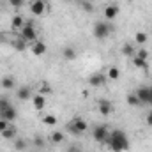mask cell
<instances>
[{
  "mask_svg": "<svg viewBox=\"0 0 152 152\" xmlns=\"http://www.w3.org/2000/svg\"><path fill=\"white\" fill-rule=\"evenodd\" d=\"M99 113L104 115V117L112 113V103H110L108 99H101V101H99Z\"/></svg>",
  "mask_w": 152,
  "mask_h": 152,
  "instance_id": "9a60e30c",
  "label": "cell"
},
{
  "mask_svg": "<svg viewBox=\"0 0 152 152\" xmlns=\"http://www.w3.org/2000/svg\"><path fill=\"white\" fill-rule=\"evenodd\" d=\"M136 96H138L142 104H151V87H145V85L138 87L136 88Z\"/></svg>",
  "mask_w": 152,
  "mask_h": 152,
  "instance_id": "52a82bcc",
  "label": "cell"
},
{
  "mask_svg": "<svg viewBox=\"0 0 152 152\" xmlns=\"http://www.w3.org/2000/svg\"><path fill=\"white\" fill-rule=\"evenodd\" d=\"M76 55H78V51H76V48H73V46H66V48L62 50V58L67 60V62L75 60Z\"/></svg>",
  "mask_w": 152,
  "mask_h": 152,
  "instance_id": "5bb4252c",
  "label": "cell"
},
{
  "mask_svg": "<svg viewBox=\"0 0 152 152\" xmlns=\"http://www.w3.org/2000/svg\"><path fill=\"white\" fill-rule=\"evenodd\" d=\"M67 129H69L73 134H85L87 129H88V126H87V122H85L81 117H75V118L67 124Z\"/></svg>",
  "mask_w": 152,
  "mask_h": 152,
  "instance_id": "277c9868",
  "label": "cell"
},
{
  "mask_svg": "<svg viewBox=\"0 0 152 152\" xmlns=\"http://www.w3.org/2000/svg\"><path fill=\"white\" fill-rule=\"evenodd\" d=\"M106 81H108V78L104 73H94L87 78V83L90 87H103V85H106Z\"/></svg>",
  "mask_w": 152,
  "mask_h": 152,
  "instance_id": "8992f818",
  "label": "cell"
},
{
  "mask_svg": "<svg viewBox=\"0 0 152 152\" xmlns=\"http://www.w3.org/2000/svg\"><path fill=\"white\" fill-rule=\"evenodd\" d=\"M37 94H42V96L51 94V87H50L48 83H41V85H39V92H37Z\"/></svg>",
  "mask_w": 152,
  "mask_h": 152,
  "instance_id": "4316f807",
  "label": "cell"
},
{
  "mask_svg": "<svg viewBox=\"0 0 152 152\" xmlns=\"http://www.w3.org/2000/svg\"><path fill=\"white\" fill-rule=\"evenodd\" d=\"M34 145L39 147V149H42V147H44V140H42L41 136H36V138H34Z\"/></svg>",
  "mask_w": 152,
  "mask_h": 152,
  "instance_id": "1f68e13d",
  "label": "cell"
},
{
  "mask_svg": "<svg viewBox=\"0 0 152 152\" xmlns=\"http://www.w3.org/2000/svg\"><path fill=\"white\" fill-rule=\"evenodd\" d=\"M110 34H112V25H110V21L103 20V21H96V23H94V27H92V36L96 39L103 41V39L108 37Z\"/></svg>",
  "mask_w": 152,
  "mask_h": 152,
  "instance_id": "7a4b0ae2",
  "label": "cell"
},
{
  "mask_svg": "<svg viewBox=\"0 0 152 152\" xmlns=\"http://www.w3.org/2000/svg\"><path fill=\"white\" fill-rule=\"evenodd\" d=\"M16 97L20 99V101H27V99H30L32 97V88L30 87H20V90H16Z\"/></svg>",
  "mask_w": 152,
  "mask_h": 152,
  "instance_id": "7c38bea8",
  "label": "cell"
},
{
  "mask_svg": "<svg viewBox=\"0 0 152 152\" xmlns=\"http://www.w3.org/2000/svg\"><path fill=\"white\" fill-rule=\"evenodd\" d=\"M42 124H46V126H55L57 124V117L55 115H44L42 117Z\"/></svg>",
  "mask_w": 152,
  "mask_h": 152,
  "instance_id": "d4e9b609",
  "label": "cell"
},
{
  "mask_svg": "<svg viewBox=\"0 0 152 152\" xmlns=\"http://www.w3.org/2000/svg\"><path fill=\"white\" fill-rule=\"evenodd\" d=\"M134 55H138V57L143 58V60H149V50H147V48H140Z\"/></svg>",
  "mask_w": 152,
  "mask_h": 152,
  "instance_id": "83f0119b",
  "label": "cell"
},
{
  "mask_svg": "<svg viewBox=\"0 0 152 152\" xmlns=\"http://www.w3.org/2000/svg\"><path fill=\"white\" fill-rule=\"evenodd\" d=\"M92 136H94V140H96L97 143L106 145V143H108V138H110V129H108L104 124H99V126H96V127L92 129Z\"/></svg>",
  "mask_w": 152,
  "mask_h": 152,
  "instance_id": "3957f363",
  "label": "cell"
},
{
  "mask_svg": "<svg viewBox=\"0 0 152 152\" xmlns=\"http://www.w3.org/2000/svg\"><path fill=\"white\" fill-rule=\"evenodd\" d=\"M127 104H129V106H142V103H140L136 92H134V94H127Z\"/></svg>",
  "mask_w": 152,
  "mask_h": 152,
  "instance_id": "cb8c5ba5",
  "label": "cell"
},
{
  "mask_svg": "<svg viewBox=\"0 0 152 152\" xmlns=\"http://www.w3.org/2000/svg\"><path fill=\"white\" fill-rule=\"evenodd\" d=\"M50 142L51 143H62L64 142V133L62 131H51L50 133Z\"/></svg>",
  "mask_w": 152,
  "mask_h": 152,
  "instance_id": "d6986e66",
  "label": "cell"
},
{
  "mask_svg": "<svg viewBox=\"0 0 152 152\" xmlns=\"http://www.w3.org/2000/svg\"><path fill=\"white\" fill-rule=\"evenodd\" d=\"M64 2H73V0H64Z\"/></svg>",
  "mask_w": 152,
  "mask_h": 152,
  "instance_id": "74e56055",
  "label": "cell"
},
{
  "mask_svg": "<svg viewBox=\"0 0 152 152\" xmlns=\"http://www.w3.org/2000/svg\"><path fill=\"white\" fill-rule=\"evenodd\" d=\"M14 149H16V151H25V149H27V142H25V140H16Z\"/></svg>",
  "mask_w": 152,
  "mask_h": 152,
  "instance_id": "f546056e",
  "label": "cell"
},
{
  "mask_svg": "<svg viewBox=\"0 0 152 152\" xmlns=\"http://www.w3.org/2000/svg\"><path fill=\"white\" fill-rule=\"evenodd\" d=\"M122 53H124L126 57H129V58H131V57H134V53H136V51H134V48H133V44H131V42H126V44L122 46Z\"/></svg>",
  "mask_w": 152,
  "mask_h": 152,
  "instance_id": "603a6c76",
  "label": "cell"
},
{
  "mask_svg": "<svg viewBox=\"0 0 152 152\" xmlns=\"http://www.w3.org/2000/svg\"><path fill=\"white\" fill-rule=\"evenodd\" d=\"M30 12L34 16H42L46 12V2L44 0H32L30 2Z\"/></svg>",
  "mask_w": 152,
  "mask_h": 152,
  "instance_id": "ba28073f",
  "label": "cell"
},
{
  "mask_svg": "<svg viewBox=\"0 0 152 152\" xmlns=\"http://www.w3.org/2000/svg\"><path fill=\"white\" fill-rule=\"evenodd\" d=\"M0 136H2V138H5V140L14 138V136H16V127H14V126H9L4 133H0Z\"/></svg>",
  "mask_w": 152,
  "mask_h": 152,
  "instance_id": "7402d4cb",
  "label": "cell"
},
{
  "mask_svg": "<svg viewBox=\"0 0 152 152\" xmlns=\"http://www.w3.org/2000/svg\"><path fill=\"white\" fill-rule=\"evenodd\" d=\"M11 25H12V28H16V30H21V28L25 27V20H23V16H20V14H14V16H12V21H11Z\"/></svg>",
  "mask_w": 152,
  "mask_h": 152,
  "instance_id": "e0dca14e",
  "label": "cell"
},
{
  "mask_svg": "<svg viewBox=\"0 0 152 152\" xmlns=\"http://www.w3.org/2000/svg\"><path fill=\"white\" fill-rule=\"evenodd\" d=\"M134 41H136V44H140V46H145L147 42H149V36L145 34V32H136V36H134Z\"/></svg>",
  "mask_w": 152,
  "mask_h": 152,
  "instance_id": "ffe728a7",
  "label": "cell"
},
{
  "mask_svg": "<svg viewBox=\"0 0 152 152\" xmlns=\"http://www.w3.org/2000/svg\"><path fill=\"white\" fill-rule=\"evenodd\" d=\"M118 12H120V7L117 4H108L104 7V20L106 21H112V20H115L118 16Z\"/></svg>",
  "mask_w": 152,
  "mask_h": 152,
  "instance_id": "9c48e42d",
  "label": "cell"
},
{
  "mask_svg": "<svg viewBox=\"0 0 152 152\" xmlns=\"http://www.w3.org/2000/svg\"><path fill=\"white\" fill-rule=\"evenodd\" d=\"M106 78H108V80H113V81L118 80V78H120V69L115 67V66H112V67L106 71Z\"/></svg>",
  "mask_w": 152,
  "mask_h": 152,
  "instance_id": "44dd1931",
  "label": "cell"
},
{
  "mask_svg": "<svg viewBox=\"0 0 152 152\" xmlns=\"http://www.w3.org/2000/svg\"><path fill=\"white\" fill-rule=\"evenodd\" d=\"M11 126V122H7V120H4V118H0V133H4L7 127Z\"/></svg>",
  "mask_w": 152,
  "mask_h": 152,
  "instance_id": "d6a6232c",
  "label": "cell"
},
{
  "mask_svg": "<svg viewBox=\"0 0 152 152\" xmlns=\"http://www.w3.org/2000/svg\"><path fill=\"white\" fill-rule=\"evenodd\" d=\"M20 37L25 39L27 42H34V41H37V30H36V27H34L32 23H27V25L20 30Z\"/></svg>",
  "mask_w": 152,
  "mask_h": 152,
  "instance_id": "5b68a950",
  "label": "cell"
},
{
  "mask_svg": "<svg viewBox=\"0 0 152 152\" xmlns=\"http://www.w3.org/2000/svg\"><path fill=\"white\" fill-rule=\"evenodd\" d=\"M145 122H147V126L149 127H152V110L147 113V118H145Z\"/></svg>",
  "mask_w": 152,
  "mask_h": 152,
  "instance_id": "e575fe53",
  "label": "cell"
},
{
  "mask_svg": "<svg viewBox=\"0 0 152 152\" xmlns=\"http://www.w3.org/2000/svg\"><path fill=\"white\" fill-rule=\"evenodd\" d=\"M14 48H16L18 51H23V50L27 48V41H25V39H16V41H14Z\"/></svg>",
  "mask_w": 152,
  "mask_h": 152,
  "instance_id": "484cf974",
  "label": "cell"
},
{
  "mask_svg": "<svg viewBox=\"0 0 152 152\" xmlns=\"http://www.w3.org/2000/svg\"><path fill=\"white\" fill-rule=\"evenodd\" d=\"M9 4H11L14 9H20V7L25 4V0H9Z\"/></svg>",
  "mask_w": 152,
  "mask_h": 152,
  "instance_id": "4dcf8cb0",
  "label": "cell"
},
{
  "mask_svg": "<svg viewBox=\"0 0 152 152\" xmlns=\"http://www.w3.org/2000/svg\"><path fill=\"white\" fill-rule=\"evenodd\" d=\"M16 117H18V112H16L14 106H9V108H5L4 112H0V118H4V120H7V122L16 120Z\"/></svg>",
  "mask_w": 152,
  "mask_h": 152,
  "instance_id": "8fae6325",
  "label": "cell"
},
{
  "mask_svg": "<svg viewBox=\"0 0 152 152\" xmlns=\"http://www.w3.org/2000/svg\"><path fill=\"white\" fill-rule=\"evenodd\" d=\"M0 85H2V88H5V90H12V88H14V85H16V81H14V78H12L11 75H7V76H4V78H2Z\"/></svg>",
  "mask_w": 152,
  "mask_h": 152,
  "instance_id": "2e32d148",
  "label": "cell"
},
{
  "mask_svg": "<svg viewBox=\"0 0 152 152\" xmlns=\"http://www.w3.org/2000/svg\"><path fill=\"white\" fill-rule=\"evenodd\" d=\"M131 60H133V66L134 67H138V69H149V66H147V60H143V58H140L138 55H134V57H131Z\"/></svg>",
  "mask_w": 152,
  "mask_h": 152,
  "instance_id": "ac0fdd59",
  "label": "cell"
},
{
  "mask_svg": "<svg viewBox=\"0 0 152 152\" xmlns=\"http://www.w3.org/2000/svg\"><path fill=\"white\" fill-rule=\"evenodd\" d=\"M67 152H81V149H80V145H69Z\"/></svg>",
  "mask_w": 152,
  "mask_h": 152,
  "instance_id": "836d02e7",
  "label": "cell"
},
{
  "mask_svg": "<svg viewBox=\"0 0 152 152\" xmlns=\"http://www.w3.org/2000/svg\"><path fill=\"white\" fill-rule=\"evenodd\" d=\"M32 103H34V108L41 112V110L46 106V96H42V94H34V96H32Z\"/></svg>",
  "mask_w": 152,
  "mask_h": 152,
  "instance_id": "4fadbf2b",
  "label": "cell"
},
{
  "mask_svg": "<svg viewBox=\"0 0 152 152\" xmlns=\"http://www.w3.org/2000/svg\"><path fill=\"white\" fill-rule=\"evenodd\" d=\"M83 9H85V11H88V12H92V11H94L92 4H88V2H85V4H83Z\"/></svg>",
  "mask_w": 152,
  "mask_h": 152,
  "instance_id": "d590c367",
  "label": "cell"
},
{
  "mask_svg": "<svg viewBox=\"0 0 152 152\" xmlns=\"http://www.w3.org/2000/svg\"><path fill=\"white\" fill-rule=\"evenodd\" d=\"M30 50H32V53H34L36 57H42V55L48 51V48H46V44H44L42 41H34L32 46H30Z\"/></svg>",
  "mask_w": 152,
  "mask_h": 152,
  "instance_id": "30bf717a",
  "label": "cell"
},
{
  "mask_svg": "<svg viewBox=\"0 0 152 152\" xmlns=\"http://www.w3.org/2000/svg\"><path fill=\"white\" fill-rule=\"evenodd\" d=\"M113 152H126L129 149V138L122 129H113L110 131V138L106 143Z\"/></svg>",
  "mask_w": 152,
  "mask_h": 152,
  "instance_id": "6da1fadb",
  "label": "cell"
},
{
  "mask_svg": "<svg viewBox=\"0 0 152 152\" xmlns=\"http://www.w3.org/2000/svg\"><path fill=\"white\" fill-rule=\"evenodd\" d=\"M151 104H152V87H151Z\"/></svg>",
  "mask_w": 152,
  "mask_h": 152,
  "instance_id": "8d00e7d4",
  "label": "cell"
},
{
  "mask_svg": "<svg viewBox=\"0 0 152 152\" xmlns=\"http://www.w3.org/2000/svg\"><path fill=\"white\" fill-rule=\"evenodd\" d=\"M9 106H12L11 104V101L7 99V97H0V112H4L5 108H9Z\"/></svg>",
  "mask_w": 152,
  "mask_h": 152,
  "instance_id": "f1b7e54d",
  "label": "cell"
}]
</instances>
